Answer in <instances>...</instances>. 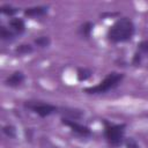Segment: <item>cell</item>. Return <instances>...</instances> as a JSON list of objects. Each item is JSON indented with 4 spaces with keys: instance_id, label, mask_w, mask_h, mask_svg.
<instances>
[{
    "instance_id": "6da1fadb",
    "label": "cell",
    "mask_w": 148,
    "mask_h": 148,
    "mask_svg": "<svg viewBox=\"0 0 148 148\" xmlns=\"http://www.w3.org/2000/svg\"><path fill=\"white\" fill-rule=\"evenodd\" d=\"M135 34V24L132 18L123 16L116 20L106 31V38L112 44L128 42Z\"/></svg>"
},
{
    "instance_id": "7a4b0ae2",
    "label": "cell",
    "mask_w": 148,
    "mask_h": 148,
    "mask_svg": "<svg viewBox=\"0 0 148 148\" xmlns=\"http://www.w3.org/2000/svg\"><path fill=\"white\" fill-rule=\"evenodd\" d=\"M125 75L120 72H110L101 82H98L95 86L84 88V92L88 95H101L106 94L113 89H116L124 80Z\"/></svg>"
},
{
    "instance_id": "3957f363",
    "label": "cell",
    "mask_w": 148,
    "mask_h": 148,
    "mask_svg": "<svg viewBox=\"0 0 148 148\" xmlns=\"http://www.w3.org/2000/svg\"><path fill=\"white\" fill-rule=\"evenodd\" d=\"M103 135L106 142L114 148L120 147L125 142L126 124H114L106 119H103Z\"/></svg>"
},
{
    "instance_id": "277c9868",
    "label": "cell",
    "mask_w": 148,
    "mask_h": 148,
    "mask_svg": "<svg viewBox=\"0 0 148 148\" xmlns=\"http://www.w3.org/2000/svg\"><path fill=\"white\" fill-rule=\"evenodd\" d=\"M23 106L24 109L36 113L37 116H39L40 118H46L53 113H57L59 111V108L51 104V103H45V102H42V101H32V99H29V101H25L23 103Z\"/></svg>"
},
{
    "instance_id": "5b68a950",
    "label": "cell",
    "mask_w": 148,
    "mask_h": 148,
    "mask_svg": "<svg viewBox=\"0 0 148 148\" xmlns=\"http://www.w3.org/2000/svg\"><path fill=\"white\" fill-rule=\"evenodd\" d=\"M61 124L65 125L66 127H68L73 133H75L79 136L89 138L92 134L91 130L88 126H86V125H83V124H81V123H79V121H76L74 119H69V118L62 117L61 118Z\"/></svg>"
},
{
    "instance_id": "8992f818",
    "label": "cell",
    "mask_w": 148,
    "mask_h": 148,
    "mask_svg": "<svg viewBox=\"0 0 148 148\" xmlns=\"http://www.w3.org/2000/svg\"><path fill=\"white\" fill-rule=\"evenodd\" d=\"M25 81V75L22 71H15L5 79V84L10 88H17Z\"/></svg>"
},
{
    "instance_id": "52a82bcc",
    "label": "cell",
    "mask_w": 148,
    "mask_h": 148,
    "mask_svg": "<svg viewBox=\"0 0 148 148\" xmlns=\"http://www.w3.org/2000/svg\"><path fill=\"white\" fill-rule=\"evenodd\" d=\"M49 7L44 5H38V6H32V7H27L23 10V15L25 17H43L47 14Z\"/></svg>"
},
{
    "instance_id": "ba28073f",
    "label": "cell",
    "mask_w": 148,
    "mask_h": 148,
    "mask_svg": "<svg viewBox=\"0 0 148 148\" xmlns=\"http://www.w3.org/2000/svg\"><path fill=\"white\" fill-rule=\"evenodd\" d=\"M8 28L17 36V35H22L25 31V22L23 18L21 17H12L8 21Z\"/></svg>"
},
{
    "instance_id": "9c48e42d",
    "label": "cell",
    "mask_w": 148,
    "mask_h": 148,
    "mask_svg": "<svg viewBox=\"0 0 148 148\" xmlns=\"http://www.w3.org/2000/svg\"><path fill=\"white\" fill-rule=\"evenodd\" d=\"M92 29H94V23L90 21H86L77 28V35L82 38H89L91 36Z\"/></svg>"
},
{
    "instance_id": "30bf717a",
    "label": "cell",
    "mask_w": 148,
    "mask_h": 148,
    "mask_svg": "<svg viewBox=\"0 0 148 148\" xmlns=\"http://www.w3.org/2000/svg\"><path fill=\"white\" fill-rule=\"evenodd\" d=\"M15 37H16V35L9 28H7L5 25L0 27V38H1V40H3V42H12V40L15 39Z\"/></svg>"
},
{
    "instance_id": "8fae6325",
    "label": "cell",
    "mask_w": 148,
    "mask_h": 148,
    "mask_svg": "<svg viewBox=\"0 0 148 148\" xmlns=\"http://www.w3.org/2000/svg\"><path fill=\"white\" fill-rule=\"evenodd\" d=\"M18 10H20V9H18L17 7H14V6L10 5V3H3V5L0 6V12H1L3 15L9 16L10 18L14 17V15L18 13Z\"/></svg>"
},
{
    "instance_id": "7c38bea8",
    "label": "cell",
    "mask_w": 148,
    "mask_h": 148,
    "mask_svg": "<svg viewBox=\"0 0 148 148\" xmlns=\"http://www.w3.org/2000/svg\"><path fill=\"white\" fill-rule=\"evenodd\" d=\"M91 76H92V72H91V69H89V68L80 67V68H77V71H76V79H77L79 81H81V82H84V81L89 80Z\"/></svg>"
},
{
    "instance_id": "4fadbf2b",
    "label": "cell",
    "mask_w": 148,
    "mask_h": 148,
    "mask_svg": "<svg viewBox=\"0 0 148 148\" xmlns=\"http://www.w3.org/2000/svg\"><path fill=\"white\" fill-rule=\"evenodd\" d=\"M34 44L40 49H45V47H49L51 45V38L46 35H42V36H38L34 39Z\"/></svg>"
},
{
    "instance_id": "5bb4252c",
    "label": "cell",
    "mask_w": 148,
    "mask_h": 148,
    "mask_svg": "<svg viewBox=\"0 0 148 148\" xmlns=\"http://www.w3.org/2000/svg\"><path fill=\"white\" fill-rule=\"evenodd\" d=\"M64 110V114H66L65 117L66 118H69V119H79L83 116V112L81 110H76V109H68V108H65L62 109Z\"/></svg>"
},
{
    "instance_id": "9a60e30c",
    "label": "cell",
    "mask_w": 148,
    "mask_h": 148,
    "mask_svg": "<svg viewBox=\"0 0 148 148\" xmlns=\"http://www.w3.org/2000/svg\"><path fill=\"white\" fill-rule=\"evenodd\" d=\"M32 51H34V47L30 44H21L18 46H16L14 50L16 56H25V54L31 53Z\"/></svg>"
},
{
    "instance_id": "2e32d148",
    "label": "cell",
    "mask_w": 148,
    "mask_h": 148,
    "mask_svg": "<svg viewBox=\"0 0 148 148\" xmlns=\"http://www.w3.org/2000/svg\"><path fill=\"white\" fill-rule=\"evenodd\" d=\"M1 131H2V134L6 135V136L9 138V139H15L16 135H17L16 127H15L14 125H10V124H7V125L2 126Z\"/></svg>"
},
{
    "instance_id": "e0dca14e",
    "label": "cell",
    "mask_w": 148,
    "mask_h": 148,
    "mask_svg": "<svg viewBox=\"0 0 148 148\" xmlns=\"http://www.w3.org/2000/svg\"><path fill=\"white\" fill-rule=\"evenodd\" d=\"M136 51L139 53H141L142 56L143 54H148V38L146 39H142L136 45Z\"/></svg>"
},
{
    "instance_id": "ac0fdd59",
    "label": "cell",
    "mask_w": 148,
    "mask_h": 148,
    "mask_svg": "<svg viewBox=\"0 0 148 148\" xmlns=\"http://www.w3.org/2000/svg\"><path fill=\"white\" fill-rule=\"evenodd\" d=\"M125 147L126 148H140V146L136 142V140L134 138H132V136L125 139Z\"/></svg>"
},
{
    "instance_id": "d6986e66",
    "label": "cell",
    "mask_w": 148,
    "mask_h": 148,
    "mask_svg": "<svg viewBox=\"0 0 148 148\" xmlns=\"http://www.w3.org/2000/svg\"><path fill=\"white\" fill-rule=\"evenodd\" d=\"M142 54L139 53L138 51H135V53L133 54V59H132V65L134 66H140L141 65V61H142Z\"/></svg>"
},
{
    "instance_id": "ffe728a7",
    "label": "cell",
    "mask_w": 148,
    "mask_h": 148,
    "mask_svg": "<svg viewBox=\"0 0 148 148\" xmlns=\"http://www.w3.org/2000/svg\"><path fill=\"white\" fill-rule=\"evenodd\" d=\"M146 116H147V117H148V113H147V114H146Z\"/></svg>"
}]
</instances>
